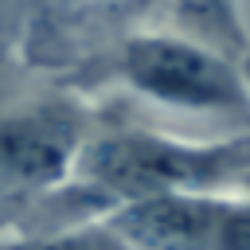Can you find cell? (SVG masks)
Instances as JSON below:
<instances>
[{
    "mask_svg": "<svg viewBox=\"0 0 250 250\" xmlns=\"http://www.w3.org/2000/svg\"><path fill=\"white\" fill-rule=\"evenodd\" d=\"M86 215L164 191H250V133L227 141H180L152 129H90L70 172Z\"/></svg>",
    "mask_w": 250,
    "mask_h": 250,
    "instance_id": "6da1fadb",
    "label": "cell"
},
{
    "mask_svg": "<svg viewBox=\"0 0 250 250\" xmlns=\"http://www.w3.org/2000/svg\"><path fill=\"white\" fill-rule=\"evenodd\" d=\"M78 82H117L168 109L250 121V82L242 78V66L188 35H113L98 55L82 59Z\"/></svg>",
    "mask_w": 250,
    "mask_h": 250,
    "instance_id": "7a4b0ae2",
    "label": "cell"
},
{
    "mask_svg": "<svg viewBox=\"0 0 250 250\" xmlns=\"http://www.w3.org/2000/svg\"><path fill=\"white\" fill-rule=\"evenodd\" d=\"M86 133L90 113L66 90L0 102V207L74 199L70 172Z\"/></svg>",
    "mask_w": 250,
    "mask_h": 250,
    "instance_id": "3957f363",
    "label": "cell"
},
{
    "mask_svg": "<svg viewBox=\"0 0 250 250\" xmlns=\"http://www.w3.org/2000/svg\"><path fill=\"white\" fill-rule=\"evenodd\" d=\"M31 4V55H39L47 27L55 31L51 47H47V62H59V47H62V27H90V23H109V8L121 12L129 8V0H27Z\"/></svg>",
    "mask_w": 250,
    "mask_h": 250,
    "instance_id": "277c9868",
    "label": "cell"
}]
</instances>
